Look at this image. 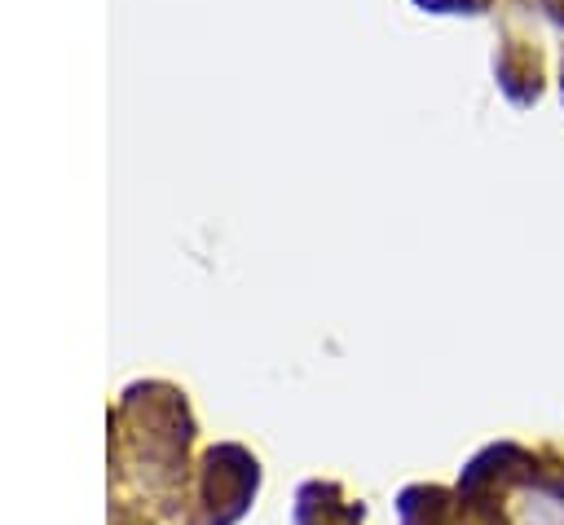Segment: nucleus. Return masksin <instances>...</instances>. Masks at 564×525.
Wrapping results in <instances>:
<instances>
[{
    "mask_svg": "<svg viewBox=\"0 0 564 525\" xmlns=\"http://www.w3.org/2000/svg\"><path fill=\"white\" fill-rule=\"evenodd\" d=\"M256 490V463L238 446H220L207 454V507H225L220 525H229Z\"/></svg>",
    "mask_w": 564,
    "mask_h": 525,
    "instance_id": "nucleus-1",
    "label": "nucleus"
}]
</instances>
